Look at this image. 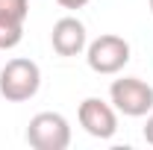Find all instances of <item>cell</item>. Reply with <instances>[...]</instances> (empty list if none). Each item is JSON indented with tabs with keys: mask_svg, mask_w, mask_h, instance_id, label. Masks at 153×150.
Listing matches in <instances>:
<instances>
[{
	"mask_svg": "<svg viewBox=\"0 0 153 150\" xmlns=\"http://www.w3.org/2000/svg\"><path fill=\"white\" fill-rule=\"evenodd\" d=\"M27 144L36 150H65L71 144V124L59 112H38L27 124Z\"/></svg>",
	"mask_w": 153,
	"mask_h": 150,
	"instance_id": "3",
	"label": "cell"
},
{
	"mask_svg": "<svg viewBox=\"0 0 153 150\" xmlns=\"http://www.w3.org/2000/svg\"><path fill=\"white\" fill-rule=\"evenodd\" d=\"M109 103L127 118H144L153 112V88L141 76H121L109 85Z\"/></svg>",
	"mask_w": 153,
	"mask_h": 150,
	"instance_id": "2",
	"label": "cell"
},
{
	"mask_svg": "<svg viewBox=\"0 0 153 150\" xmlns=\"http://www.w3.org/2000/svg\"><path fill=\"white\" fill-rule=\"evenodd\" d=\"M85 62L94 74L112 76L124 71V65L130 62V41L121 36H97L88 47H85Z\"/></svg>",
	"mask_w": 153,
	"mask_h": 150,
	"instance_id": "4",
	"label": "cell"
},
{
	"mask_svg": "<svg viewBox=\"0 0 153 150\" xmlns=\"http://www.w3.org/2000/svg\"><path fill=\"white\" fill-rule=\"evenodd\" d=\"M50 44L59 56H79L88 47V36H85V24L74 15H65L53 24L50 33Z\"/></svg>",
	"mask_w": 153,
	"mask_h": 150,
	"instance_id": "6",
	"label": "cell"
},
{
	"mask_svg": "<svg viewBox=\"0 0 153 150\" xmlns=\"http://www.w3.org/2000/svg\"><path fill=\"white\" fill-rule=\"evenodd\" d=\"M62 9H82V6H88V0H56Z\"/></svg>",
	"mask_w": 153,
	"mask_h": 150,
	"instance_id": "9",
	"label": "cell"
},
{
	"mask_svg": "<svg viewBox=\"0 0 153 150\" xmlns=\"http://www.w3.org/2000/svg\"><path fill=\"white\" fill-rule=\"evenodd\" d=\"M141 135H144V141H147V144H153V112H147V121H144Z\"/></svg>",
	"mask_w": 153,
	"mask_h": 150,
	"instance_id": "8",
	"label": "cell"
},
{
	"mask_svg": "<svg viewBox=\"0 0 153 150\" xmlns=\"http://www.w3.org/2000/svg\"><path fill=\"white\" fill-rule=\"evenodd\" d=\"M30 0H0V50H12L24 38Z\"/></svg>",
	"mask_w": 153,
	"mask_h": 150,
	"instance_id": "7",
	"label": "cell"
},
{
	"mask_svg": "<svg viewBox=\"0 0 153 150\" xmlns=\"http://www.w3.org/2000/svg\"><path fill=\"white\" fill-rule=\"evenodd\" d=\"M41 88V68H38L33 59H9L3 68H0V94L9 100V103H24V100H33Z\"/></svg>",
	"mask_w": 153,
	"mask_h": 150,
	"instance_id": "1",
	"label": "cell"
},
{
	"mask_svg": "<svg viewBox=\"0 0 153 150\" xmlns=\"http://www.w3.org/2000/svg\"><path fill=\"white\" fill-rule=\"evenodd\" d=\"M76 118H79V127L88 132L91 138H112L118 132V109L112 103L100 100V97H85L76 109Z\"/></svg>",
	"mask_w": 153,
	"mask_h": 150,
	"instance_id": "5",
	"label": "cell"
},
{
	"mask_svg": "<svg viewBox=\"0 0 153 150\" xmlns=\"http://www.w3.org/2000/svg\"><path fill=\"white\" fill-rule=\"evenodd\" d=\"M147 6H150V12H153V0H147Z\"/></svg>",
	"mask_w": 153,
	"mask_h": 150,
	"instance_id": "10",
	"label": "cell"
}]
</instances>
